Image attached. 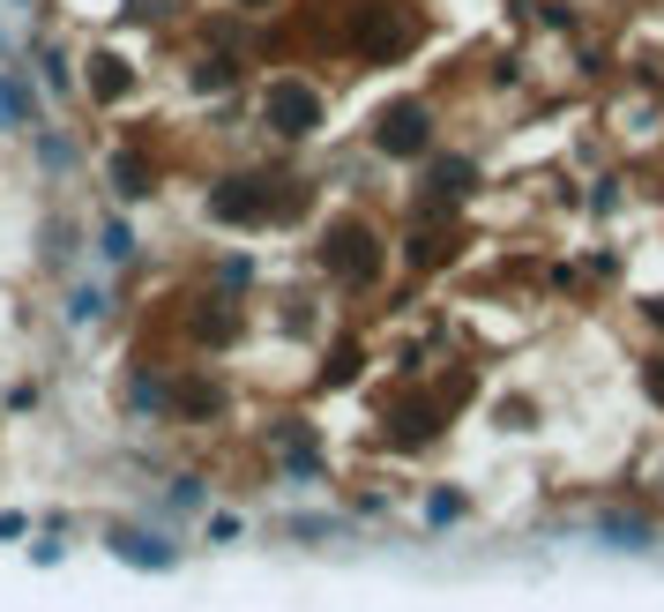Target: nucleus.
<instances>
[{"instance_id":"f257e3e1","label":"nucleus","mask_w":664,"mask_h":612,"mask_svg":"<svg viewBox=\"0 0 664 612\" xmlns=\"http://www.w3.org/2000/svg\"><path fill=\"white\" fill-rule=\"evenodd\" d=\"M269 127H277V135H314V127H322V97H314L306 82H277V90H269Z\"/></svg>"},{"instance_id":"f03ea898","label":"nucleus","mask_w":664,"mask_h":612,"mask_svg":"<svg viewBox=\"0 0 664 612\" xmlns=\"http://www.w3.org/2000/svg\"><path fill=\"white\" fill-rule=\"evenodd\" d=\"M433 142V120H426V105H396L388 120H381V150L388 158H418Z\"/></svg>"},{"instance_id":"7ed1b4c3","label":"nucleus","mask_w":664,"mask_h":612,"mask_svg":"<svg viewBox=\"0 0 664 612\" xmlns=\"http://www.w3.org/2000/svg\"><path fill=\"white\" fill-rule=\"evenodd\" d=\"M113 553H120V561H135V568H172V553L158 545V538H127V531H113Z\"/></svg>"},{"instance_id":"20e7f679","label":"nucleus","mask_w":664,"mask_h":612,"mask_svg":"<svg viewBox=\"0 0 664 612\" xmlns=\"http://www.w3.org/2000/svg\"><path fill=\"white\" fill-rule=\"evenodd\" d=\"M23 120V90H15V82H0V127H15Z\"/></svg>"},{"instance_id":"39448f33","label":"nucleus","mask_w":664,"mask_h":612,"mask_svg":"<svg viewBox=\"0 0 664 612\" xmlns=\"http://www.w3.org/2000/svg\"><path fill=\"white\" fill-rule=\"evenodd\" d=\"M15 8H31V0H15Z\"/></svg>"}]
</instances>
